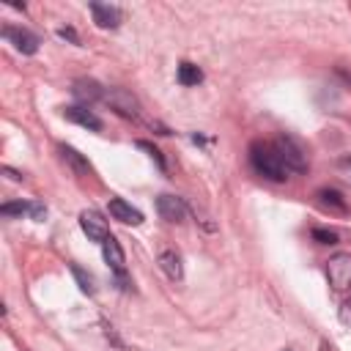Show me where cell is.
Listing matches in <instances>:
<instances>
[{
    "label": "cell",
    "instance_id": "1",
    "mask_svg": "<svg viewBox=\"0 0 351 351\" xmlns=\"http://www.w3.org/2000/svg\"><path fill=\"white\" fill-rule=\"evenodd\" d=\"M250 162L255 167L258 176L269 178V181H285L288 178V167L282 162V156L277 154L274 143H252L250 145Z\"/></svg>",
    "mask_w": 351,
    "mask_h": 351
},
{
    "label": "cell",
    "instance_id": "2",
    "mask_svg": "<svg viewBox=\"0 0 351 351\" xmlns=\"http://www.w3.org/2000/svg\"><path fill=\"white\" fill-rule=\"evenodd\" d=\"M274 148L282 156V162H285L288 170H293V173H304L307 170V154H304V148L291 134H280L274 140Z\"/></svg>",
    "mask_w": 351,
    "mask_h": 351
},
{
    "label": "cell",
    "instance_id": "3",
    "mask_svg": "<svg viewBox=\"0 0 351 351\" xmlns=\"http://www.w3.org/2000/svg\"><path fill=\"white\" fill-rule=\"evenodd\" d=\"M326 277L335 291L351 288V252H337L326 261Z\"/></svg>",
    "mask_w": 351,
    "mask_h": 351
},
{
    "label": "cell",
    "instance_id": "4",
    "mask_svg": "<svg viewBox=\"0 0 351 351\" xmlns=\"http://www.w3.org/2000/svg\"><path fill=\"white\" fill-rule=\"evenodd\" d=\"M104 101H107L118 115H123V118H137V115H140V101H137L129 90H123V88H107V90H104Z\"/></svg>",
    "mask_w": 351,
    "mask_h": 351
},
{
    "label": "cell",
    "instance_id": "5",
    "mask_svg": "<svg viewBox=\"0 0 351 351\" xmlns=\"http://www.w3.org/2000/svg\"><path fill=\"white\" fill-rule=\"evenodd\" d=\"M3 36L14 44V49L16 52H22V55H36L38 52V36L36 33H30L27 27H14V25H5L3 27Z\"/></svg>",
    "mask_w": 351,
    "mask_h": 351
},
{
    "label": "cell",
    "instance_id": "6",
    "mask_svg": "<svg viewBox=\"0 0 351 351\" xmlns=\"http://www.w3.org/2000/svg\"><path fill=\"white\" fill-rule=\"evenodd\" d=\"M80 228H82V233H85L90 241H99V244H104V239L110 236L107 219H104L99 211H93V208H85V211L80 214Z\"/></svg>",
    "mask_w": 351,
    "mask_h": 351
},
{
    "label": "cell",
    "instance_id": "7",
    "mask_svg": "<svg viewBox=\"0 0 351 351\" xmlns=\"http://www.w3.org/2000/svg\"><path fill=\"white\" fill-rule=\"evenodd\" d=\"M156 211L167 222H181L186 217V203L181 197H176V195H159L156 197Z\"/></svg>",
    "mask_w": 351,
    "mask_h": 351
},
{
    "label": "cell",
    "instance_id": "8",
    "mask_svg": "<svg viewBox=\"0 0 351 351\" xmlns=\"http://www.w3.org/2000/svg\"><path fill=\"white\" fill-rule=\"evenodd\" d=\"M110 217L112 219H118V222H123V225H140L143 222V211H137L132 203H126V200H121V197H110Z\"/></svg>",
    "mask_w": 351,
    "mask_h": 351
},
{
    "label": "cell",
    "instance_id": "9",
    "mask_svg": "<svg viewBox=\"0 0 351 351\" xmlns=\"http://www.w3.org/2000/svg\"><path fill=\"white\" fill-rule=\"evenodd\" d=\"M0 214L3 217H14V214H27L30 219H36V222H41L44 217H47V208L41 206V203H27V200H16V203H3L0 206Z\"/></svg>",
    "mask_w": 351,
    "mask_h": 351
},
{
    "label": "cell",
    "instance_id": "10",
    "mask_svg": "<svg viewBox=\"0 0 351 351\" xmlns=\"http://www.w3.org/2000/svg\"><path fill=\"white\" fill-rule=\"evenodd\" d=\"M90 14H93V22L99 27H118L121 25V8L118 5H110V3H90Z\"/></svg>",
    "mask_w": 351,
    "mask_h": 351
},
{
    "label": "cell",
    "instance_id": "11",
    "mask_svg": "<svg viewBox=\"0 0 351 351\" xmlns=\"http://www.w3.org/2000/svg\"><path fill=\"white\" fill-rule=\"evenodd\" d=\"M63 118L66 121H71V123H80V126H85V129H93V132H99L101 129V118L99 115H93L88 107H82V104H74V107H63Z\"/></svg>",
    "mask_w": 351,
    "mask_h": 351
},
{
    "label": "cell",
    "instance_id": "12",
    "mask_svg": "<svg viewBox=\"0 0 351 351\" xmlns=\"http://www.w3.org/2000/svg\"><path fill=\"white\" fill-rule=\"evenodd\" d=\"M101 255H104L107 266H110L115 274H126V258H123V250H121V244L115 241V236H107V239H104Z\"/></svg>",
    "mask_w": 351,
    "mask_h": 351
},
{
    "label": "cell",
    "instance_id": "13",
    "mask_svg": "<svg viewBox=\"0 0 351 351\" xmlns=\"http://www.w3.org/2000/svg\"><path fill=\"white\" fill-rule=\"evenodd\" d=\"M159 266H162V271H165L173 282H181V280H184L181 255H178L176 250H162V252H159Z\"/></svg>",
    "mask_w": 351,
    "mask_h": 351
},
{
    "label": "cell",
    "instance_id": "14",
    "mask_svg": "<svg viewBox=\"0 0 351 351\" xmlns=\"http://www.w3.org/2000/svg\"><path fill=\"white\" fill-rule=\"evenodd\" d=\"M71 93L80 99V101H96V99H104V88L96 82V80H77Z\"/></svg>",
    "mask_w": 351,
    "mask_h": 351
},
{
    "label": "cell",
    "instance_id": "15",
    "mask_svg": "<svg viewBox=\"0 0 351 351\" xmlns=\"http://www.w3.org/2000/svg\"><path fill=\"white\" fill-rule=\"evenodd\" d=\"M60 156H63V162H69V167H71L77 176H88V173H90V162H88L80 151H74V148H69V145H60Z\"/></svg>",
    "mask_w": 351,
    "mask_h": 351
},
{
    "label": "cell",
    "instance_id": "16",
    "mask_svg": "<svg viewBox=\"0 0 351 351\" xmlns=\"http://www.w3.org/2000/svg\"><path fill=\"white\" fill-rule=\"evenodd\" d=\"M178 82H181L184 88H189V85H197V82H203V71H200L195 63L184 60V63H178Z\"/></svg>",
    "mask_w": 351,
    "mask_h": 351
},
{
    "label": "cell",
    "instance_id": "17",
    "mask_svg": "<svg viewBox=\"0 0 351 351\" xmlns=\"http://www.w3.org/2000/svg\"><path fill=\"white\" fill-rule=\"evenodd\" d=\"M318 200H321L324 206H329V208L340 211V214H346V211H348V206H346L343 195H340V192H335V189H321V192H318Z\"/></svg>",
    "mask_w": 351,
    "mask_h": 351
},
{
    "label": "cell",
    "instance_id": "18",
    "mask_svg": "<svg viewBox=\"0 0 351 351\" xmlns=\"http://www.w3.org/2000/svg\"><path fill=\"white\" fill-rule=\"evenodd\" d=\"M137 148H140V151H145V154L159 165V170H167V162H165V156H162V151H159L156 145H151L148 140H137Z\"/></svg>",
    "mask_w": 351,
    "mask_h": 351
},
{
    "label": "cell",
    "instance_id": "19",
    "mask_svg": "<svg viewBox=\"0 0 351 351\" xmlns=\"http://www.w3.org/2000/svg\"><path fill=\"white\" fill-rule=\"evenodd\" d=\"M71 274H74V280L80 282V291H82V293H88V296L96 293V288H93V277H90V274H85L80 266H71Z\"/></svg>",
    "mask_w": 351,
    "mask_h": 351
},
{
    "label": "cell",
    "instance_id": "20",
    "mask_svg": "<svg viewBox=\"0 0 351 351\" xmlns=\"http://www.w3.org/2000/svg\"><path fill=\"white\" fill-rule=\"evenodd\" d=\"M313 239L318 244H337V233L329 228H313Z\"/></svg>",
    "mask_w": 351,
    "mask_h": 351
},
{
    "label": "cell",
    "instance_id": "21",
    "mask_svg": "<svg viewBox=\"0 0 351 351\" xmlns=\"http://www.w3.org/2000/svg\"><path fill=\"white\" fill-rule=\"evenodd\" d=\"M337 318H340V324H343L346 329H351V299L340 304V310H337Z\"/></svg>",
    "mask_w": 351,
    "mask_h": 351
},
{
    "label": "cell",
    "instance_id": "22",
    "mask_svg": "<svg viewBox=\"0 0 351 351\" xmlns=\"http://www.w3.org/2000/svg\"><path fill=\"white\" fill-rule=\"evenodd\" d=\"M337 170H340V176H343V178L351 184V154H346V156L337 162Z\"/></svg>",
    "mask_w": 351,
    "mask_h": 351
},
{
    "label": "cell",
    "instance_id": "23",
    "mask_svg": "<svg viewBox=\"0 0 351 351\" xmlns=\"http://www.w3.org/2000/svg\"><path fill=\"white\" fill-rule=\"evenodd\" d=\"M192 214L197 217V222H200V225H203L206 230H217V225H214V222H208V217H206V214H203V211H200L197 206H192Z\"/></svg>",
    "mask_w": 351,
    "mask_h": 351
},
{
    "label": "cell",
    "instance_id": "24",
    "mask_svg": "<svg viewBox=\"0 0 351 351\" xmlns=\"http://www.w3.org/2000/svg\"><path fill=\"white\" fill-rule=\"evenodd\" d=\"M58 36H60V38H66V41H71V44H80V36H77L71 27H60V30H58Z\"/></svg>",
    "mask_w": 351,
    "mask_h": 351
},
{
    "label": "cell",
    "instance_id": "25",
    "mask_svg": "<svg viewBox=\"0 0 351 351\" xmlns=\"http://www.w3.org/2000/svg\"><path fill=\"white\" fill-rule=\"evenodd\" d=\"M3 173H5V176H11L14 181H22V173H16V170H11V167H3Z\"/></svg>",
    "mask_w": 351,
    "mask_h": 351
}]
</instances>
